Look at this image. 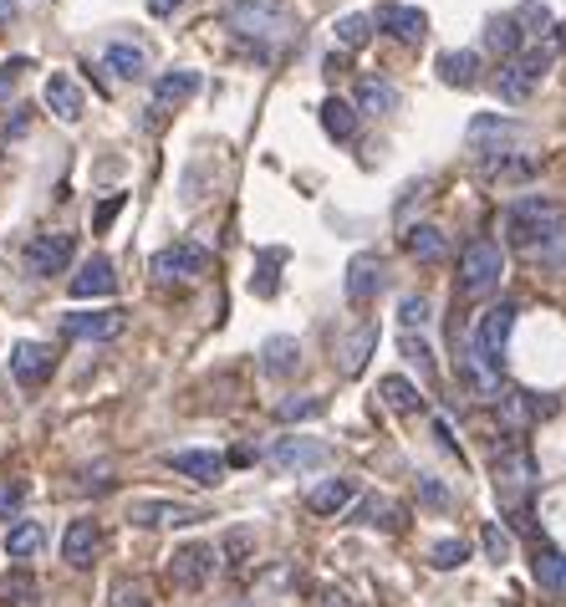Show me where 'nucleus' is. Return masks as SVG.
<instances>
[{
	"mask_svg": "<svg viewBox=\"0 0 566 607\" xmlns=\"http://www.w3.org/2000/svg\"><path fill=\"white\" fill-rule=\"evenodd\" d=\"M505 240L526 255L541 261H562L566 255V210L546 194H526L505 210Z\"/></svg>",
	"mask_w": 566,
	"mask_h": 607,
	"instance_id": "1",
	"label": "nucleus"
},
{
	"mask_svg": "<svg viewBox=\"0 0 566 607\" xmlns=\"http://www.w3.org/2000/svg\"><path fill=\"white\" fill-rule=\"evenodd\" d=\"M536 490V459L526 444H500L495 450V495L505 510H516V516H526V501H531Z\"/></svg>",
	"mask_w": 566,
	"mask_h": 607,
	"instance_id": "2",
	"label": "nucleus"
},
{
	"mask_svg": "<svg viewBox=\"0 0 566 607\" xmlns=\"http://www.w3.org/2000/svg\"><path fill=\"white\" fill-rule=\"evenodd\" d=\"M551 56H556V47H526L516 62H500V77H495L500 102H526V98H531L536 83L546 77Z\"/></svg>",
	"mask_w": 566,
	"mask_h": 607,
	"instance_id": "3",
	"label": "nucleus"
},
{
	"mask_svg": "<svg viewBox=\"0 0 566 607\" xmlns=\"http://www.w3.org/2000/svg\"><path fill=\"white\" fill-rule=\"evenodd\" d=\"M500 276H505V251H500L495 240H469L465 251H460V291L465 296L495 291Z\"/></svg>",
	"mask_w": 566,
	"mask_h": 607,
	"instance_id": "4",
	"label": "nucleus"
},
{
	"mask_svg": "<svg viewBox=\"0 0 566 607\" xmlns=\"http://www.w3.org/2000/svg\"><path fill=\"white\" fill-rule=\"evenodd\" d=\"M291 11H286V0H235L230 11H225V26L240 36H255V41H266V36H281Z\"/></svg>",
	"mask_w": 566,
	"mask_h": 607,
	"instance_id": "5",
	"label": "nucleus"
},
{
	"mask_svg": "<svg viewBox=\"0 0 566 607\" xmlns=\"http://www.w3.org/2000/svg\"><path fill=\"white\" fill-rule=\"evenodd\" d=\"M271 459V470H281V475H301V470H322L327 459H332V444L327 439H276L266 450Z\"/></svg>",
	"mask_w": 566,
	"mask_h": 607,
	"instance_id": "6",
	"label": "nucleus"
},
{
	"mask_svg": "<svg viewBox=\"0 0 566 607\" xmlns=\"http://www.w3.org/2000/svg\"><path fill=\"white\" fill-rule=\"evenodd\" d=\"M204 270H210V251L194 245V240H174V245H164L153 255V276L159 281H200Z\"/></svg>",
	"mask_w": 566,
	"mask_h": 607,
	"instance_id": "7",
	"label": "nucleus"
},
{
	"mask_svg": "<svg viewBox=\"0 0 566 607\" xmlns=\"http://www.w3.org/2000/svg\"><path fill=\"white\" fill-rule=\"evenodd\" d=\"M215 572H219V552H215V546H204V541H194V546H179V552L168 557V577H174V587L200 592Z\"/></svg>",
	"mask_w": 566,
	"mask_h": 607,
	"instance_id": "8",
	"label": "nucleus"
},
{
	"mask_svg": "<svg viewBox=\"0 0 566 607\" xmlns=\"http://www.w3.org/2000/svg\"><path fill=\"white\" fill-rule=\"evenodd\" d=\"M348 302L352 306H367V302H378L388 287V261L378 251H363V255H352V266H348Z\"/></svg>",
	"mask_w": 566,
	"mask_h": 607,
	"instance_id": "9",
	"label": "nucleus"
},
{
	"mask_svg": "<svg viewBox=\"0 0 566 607\" xmlns=\"http://www.w3.org/2000/svg\"><path fill=\"white\" fill-rule=\"evenodd\" d=\"M72 251H77V236H67V230L32 236V245H26V270L32 276H62L72 266Z\"/></svg>",
	"mask_w": 566,
	"mask_h": 607,
	"instance_id": "10",
	"label": "nucleus"
},
{
	"mask_svg": "<svg viewBox=\"0 0 566 607\" xmlns=\"http://www.w3.org/2000/svg\"><path fill=\"white\" fill-rule=\"evenodd\" d=\"M516 302H500V306H490L480 317V332H475V347H480L490 363H505V347H511V332H516Z\"/></svg>",
	"mask_w": 566,
	"mask_h": 607,
	"instance_id": "11",
	"label": "nucleus"
},
{
	"mask_svg": "<svg viewBox=\"0 0 566 607\" xmlns=\"http://www.w3.org/2000/svg\"><path fill=\"white\" fill-rule=\"evenodd\" d=\"M128 521L143 526V531H159V526H194V521H210V510L184 506V501H134V506H128Z\"/></svg>",
	"mask_w": 566,
	"mask_h": 607,
	"instance_id": "12",
	"label": "nucleus"
},
{
	"mask_svg": "<svg viewBox=\"0 0 566 607\" xmlns=\"http://www.w3.org/2000/svg\"><path fill=\"white\" fill-rule=\"evenodd\" d=\"M123 312L117 306H102V312H67L62 317V338L72 342H113L123 332Z\"/></svg>",
	"mask_w": 566,
	"mask_h": 607,
	"instance_id": "13",
	"label": "nucleus"
},
{
	"mask_svg": "<svg viewBox=\"0 0 566 607\" xmlns=\"http://www.w3.org/2000/svg\"><path fill=\"white\" fill-rule=\"evenodd\" d=\"M51 368H56V353H51L47 342H16L11 347V372H16V383H26V389L47 383Z\"/></svg>",
	"mask_w": 566,
	"mask_h": 607,
	"instance_id": "14",
	"label": "nucleus"
},
{
	"mask_svg": "<svg viewBox=\"0 0 566 607\" xmlns=\"http://www.w3.org/2000/svg\"><path fill=\"white\" fill-rule=\"evenodd\" d=\"M373 21H378L388 36H399V41H424V36H429V16H424L418 5H399V0L378 5Z\"/></svg>",
	"mask_w": 566,
	"mask_h": 607,
	"instance_id": "15",
	"label": "nucleus"
},
{
	"mask_svg": "<svg viewBox=\"0 0 566 607\" xmlns=\"http://www.w3.org/2000/svg\"><path fill=\"white\" fill-rule=\"evenodd\" d=\"M511 138H520V128L511 118H495V113H480V118L469 123V149L480 153L485 164L500 153V143H511Z\"/></svg>",
	"mask_w": 566,
	"mask_h": 607,
	"instance_id": "16",
	"label": "nucleus"
},
{
	"mask_svg": "<svg viewBox=\"0 0 566 607\" xmlns=\"http://www.w3.org/2000/svg\"><path fill=\"white\" fill-rule=\"evenodd\" d=\"M117 276H113V261L108 255H87L83 266H77V276H72V296L77 302H87V296H113Z\"/></svg>",
	"mask_w": 566,
	"mask_h": 607,
	"instance_id": "17",
	"label": "nucleus"
},
{
	"mask_svg": "<svg viewBox=\"0 0 566 607\" xmlns=\"http://www.w3.org/2000/svg\"><path fill=\"white\" fill-rule=\"evenodd\" d=\"M164 465L189 475V480H200V485H219L225 480V459L210 455V450H174V455H164Z\"/></svg>",
	"mask_w": 566,
	"mask_h": 607,
	"instance_id": "18",
	"label": "nucleus"
},
{
	"mask_svg": "<svg viewBox=\"0 0 566 607\" xmlns=\"http://www.w3.org/2000/svg\"><path fill=\"white\" fill-rule=\"evenodd\" d=\"M47 108L62 123H77V118H83V108H87V98H83V87L72 83L67 72H51V77H47Z\"/></svg>",
	"mask_w": 566,
	"mask_h": 607,
	"instance_id": "19",
	"label": "nucleus"
},
{
	"mask_svg": "<svg viewBox=\"0 0 566 607\" xmlns=\"http://www.w3.org/2000/svg\"><path fill=\"white\" fill-rule=\"evenodd\" d=\"M98 546H102L98 521H72L67 536H62V561H67V567H92Z\"/></svg>",
	"mask_w": 566,
	"mask_h": 607,
	"instance_id": "20",
	"label": "nucleus"
},
{
	"mask_svg": "<svg viewBox=\"0 0 566 607\" xmlns=\"http://www.w3.org/2000/svg\"><path fill=\"white\" fill-rule=\"evenodd\" d=\"M357 501V480H322V485H312V495H306V506L317 510V516H342V510Z\"/></svg>",
	"mask_w": 566,
	"mask_h": 607,
	"instance_id": "21",
	"label": "nucleus"
},
{
	"mask_svg": "<svg viewBox=\"0 0 566 607\" xmlns=\"http://www.w3.org/2000/svg\"><path fill=\"white\" fill-rule=\"evenodd\" d=\"M403 245H408V255H414L418 266H439V261L450 255V240H444L439 225H414V230L403 236Z\"/></svg>",
	"mask_w": 566,
	"mask_h": 607,
	"instance_id": "22",
	"label": "nucleus"
},
{
	"mask_svg": "<svg viewBox=\"0 0 566 607\" xmlns=\"http://www.w3.org/2000/svg\"><path fill=\"white\" fill-rule=\"evenodd\" d=\"M194 92H200V72L174 67L159 77V87H153V108H179V102H189Z\"/></svg>",
	"mask_w": 566,
	"mask_h": 607,
	"instance_id": "23",
	"label": "nucleus"
},
{
	"mask_svg": "<svg viewBox=\"0 0 566 607\" xmlns=\"http://www.w3.org/2000/svg\"><path fill=\"white\" fill-rule=\"evenodd\" d=\"M108 67H113L123 83H143V77H149V51L134 47V41H113V47H108Z\"/></svg>",
	"mask_w": 566,
	"mask_h": 607,
	"instance_id": "24",
	"label": "nucleus"
},
{
	"mask_svg": "<svg viewBox=\"0 0 566 607\" xmlns=\"http://www.w3.org/2000/svg\"><path fill=\"white\" fill-rule=\"evenodd\" d=\"M485 41H490V51L505 56V62H516L520 51H526V31H520L516 16H495L490 21V31H485Z\"/></svg>",
	"mask_w": 566,
	"mask_h": 607,
	"instance_id": "25",
	"label": "nucleus"
},
{
	"mask_svg": "<svg viewBox=\"0 0 566 607\" xmlns=\"http://www.w3.org/2000/svg\"><path fill=\"white\" fill-rule=\"evenodd\" d=\"M261 368L271 372V378H286V372L301 368V342L297 338H271L266 347H261Z\"/></svg>",
	"mask_w": 566,
	"mask_h": 607,
	"instance_id": "26",
	"label": "nucleus"
},
{
	"mask_svg": "<svg viewBox=\"0 0 566 607\" xmlns=\"http://www.w3.org/2000/svg\"><path fill=\"white\" fill-rule=\"evenodd\" d=\"M322 128H327V138H337V143H352V134H357V108L342 98H327L322 102Z\"/></svg>",
	"mask_w": 566,
	"mask_h": 607,
	"instance_id": "27",
	"label": "nucleus"
},
{
	"mask_svg": "<svg viewBox=\"0 0 566 607\" xmlns=\"http://www.w3.org/2000/svg\"><path fill=\"white\" fill-rule=\"evenodd\" d=\"M378 399H383L393 414H418L424 408V399H418V389L408 383V378H399V372H388V378H378Z\"/></svg>",
	"mask_w": 566,
	"mask_h": 607,
	"instance_id": "28",
	"label": "nucleus"
},
{
	"mask_svg": "<svg viewBox=\"0 0 566 607\" xmlns=\"http://www.w3.org/2000/svg\"><path fill=\"white\" fill-rule=\"evenodd\" d=\"M41 546H47V531H41L36 521H16L11 531H5V557H11V561L36 557Z\"/></svg>",
	"mask_w": 566,
	"mask_h": 607,
	"instance_id": "29",
	"label": "nucleus"
},
{
	"mask_svg": "<svg viewBox=\"0 0 566 607\" xmlns=\"http://www.w3.org/2000/svg\"><path fill=\"white\" fill-rule=\"evenodd\" d=\"M393 108H399V87H393V83H378V77H367V83L357 87V113L378 118V113H393Z\"/></svg>",
	"mask_w": 566,
	"mask_h": 607,
	"instance_id": "30",
	"label": "nucleus"
},
{
	"mask_svg": "<svg viewBox=\"0 0 566 607\" xmlns=\"http://www.w3.org/2000/svg\"><path fill=\"white\" fill-rule=\"evenodd\" d=\"M475 72H480V51H444V56H439V77H444V83L450 87H469L475 83Z\"/></svg>",
	"mask_w": 566,
	"mask_h": 607,
	"instance_id": "31",
	"label": "nucleus"
},
{
	"mask_svg": "<svg viewBox=\"0 0 566 607\" xmlns=\"http://www.w3.org/2000/svg\"><path fill=\"white\" fill-rule=\"evenodd\" d=\"M281 261L286 255L281 251H261L255 255V276H250V291H255V296H276V291H281V276H276V270H281Z\"/></svg>",
	"mask_w": 566,
	"mask_h": 607,
	"instance_id": "32",
	"label": "nucleus"
},
{
	"mask_svg": "<svg viewBox=\"0 0 566 607\" xmlns=\"http://www.w3.org/2000/svg\"><path fill=\"white\" fill-rule=\"evenodd\" d=\"M357 521H363V526H383V531H399V526H403V506H399V501H388V495H367L363 510H357Z\"/></svg>",
	"mask_w": 566,
	"mask_h": 607,
	"instance_id": "33",
	"label": "nucleus"
},
{
	"mask_svg": "<svg viewBox=\"0 0 566 607\" xmlns=\"http://www.w3.org/2000/svg\"><path fill=\"white\" fill-rule=\"evenodd\" d=\"M536 582L546 592H566V557H556L551 546H536Z\"/></svg>",
	"mask_w": 566,
	"mask_h": 607,
	"instance_id": "34",
	"label": "nucleus"
},
{
	"mask_svg": "<svg viewBox=\"0 0 566 607\" xmlns=\"http://www.w3.org/2000/svg\"><path fill=\"white\" fill-rule=\"evenodd\" d=\"M373 347H378V332H373V327H363V332H357V338H348L342 342V347H337V357H342V372H363V363H367V353H373Z\"/></svg>",
	"mask_w": 566,
	"mask_h": 607,
	"instance_id": "35",
	"label": "nucleus"
},
{
	"mask_svg": "<svg viewBox=\"0 0 566 607\" xmlns=\"http://www.w3.org/2000/svg\"><path fill=\"white\" fill-rule=\"evenodd\" d=\"M322 414H327V404H322V399H312V393H306V399H281V404H276V419H281V423L322 419Z\"/></svg>",
	"mask_w": 566,
	"mask_h": 607,
	"instance_id": "36",
	"label": "nucleus"
},
{
	"mask_svg": "<svg viewBox=\"0 0 566 607\" xmlns=\"http://www.w3.org/2000/svg\"><path fill=\"white\" fill-rule=\"evenodd\" d=\"M373 26H378L373 16H342V21H337V41H342V51L367 47V36H373Z\"/></svg>",
	"mask_w": 566,
	"mask_h": 607,
	"instance_id": "37",
	"label": "nucleus"
},
{
	"mask_svg": "<svg viewBox=\"0 0 566 607\" xmlns=\"http://www.w3.org/2000/svg\"><path fill=\"white\" fill-rule=\"evenodd\" d=\"M429 557H433V567H439V572H454V567L469 557V546L460 536H444V541H433V546H429Z\"/></svg>",
	"mask_w": 566,
	"mask_h": 607,
	"instance_id": "38",
	"label": "nucleus"
},
{
	"mask_svg": "<svg viewBox=\"0 0 566 607\" xmlns=\"http://www.w3.org/2000/svg\"><path fill=\"white\" fill-rule=\"evenodd\" d=\"M429 296H403L399 302V321L403 327H408V332H414V327H429Z\"/></svg>",
	"mask_w": 566,
	"mask_h": 607,
	"instance_id": "39",
	"label": "nucleus"
},
{
	"mask_svg": "<svg viewBox=\"0 0 566 607\" xmlns=\"http://www.w3.org/2000/svg\"><path fill=\"white\" fill-rule=\"evenodd\" d=\"M418 501L429 510H450V490H444V480H433V475H418Z\"/></svg>",
	"mask_w": 566,
	"mask_h": 607,
	"instance_id": "40",
	"label": "nucleus"
},
{
	"mask_svg": "<svg viewBox=\"0 0 566 607\" xmlns=\"http://www.w3.org/2000/svg\"><path fill=\"white\" fill-rule=\"evenodd\" d=\"M21 506H26V485L21 480H0V521L21 516Z\"/></svg>",
	"mask_w": 566,
	"mask_h": 607,
	"instance_id": "41",
	"label": "nucleus"
},
{
	"mask_svg": "<svg viewBox=\"0 0 566 607\" xmlns=\"http://www.w3.org/2000/svg\"><path fill=\"white\" fill-rule=\"evenodd\" d=\"M403 357H414L418 372H424V378H433V353H429V342H424V338L403 332Z\"/></svg>",
	"mask_w": 566,
	"mask_h": 607,
	"instance_id": "42",
	"label": "nucleus"
},
{
	"mask_svg": "<svg viewBox=\"0 0 566 607\" xmlns=\"http://www.w3.org/2000/svg\"><path fill=\"white\" fill-rule=\"evenodd\" d=\"M480 541H485V557H490V561H505V557H511V536H505L495 521L480 531Z\"/></svg>",
	"mask_w": 566,
	"mask_h": 607,
	"instance_id": "43",
	"label": "nucleus"
},
{
	"mask_svg": "<svg viewBox=\"0 0 566 607\" xmlns=\"http://www.w3.org/2000/svg\"><path fill=\"white\" fill-rule=\"evenodd\" d=\"M117 210H123V194H113V200H102V210L98 215H92V230H108V225H113V215Z\"/></svg>",
	"mask_w": 566,
	"mask_h": 607,
	"instance_id": "44",
	"label": "nucleus"
},
{
	"mask_svg": "<svg viewBox=\"0 0 566 607\" xmlns=\"http://www.w3.org/2000/svg\"><path fill=\"white\" fill-rule=\"evenodd\" d=\"M433 439L450 450V455H460V439H454V429H450V419H433Z\"/></svg>",
	"mask_w": 566,
	"mask_h": 607,
	"instance_id": "45",
	"label": "nucleus"
},
{
	"mask_svg": "<svg viewBox=\"0 0 566 607\" xmlns=\"http://www.w3.org/2000/svg\"><path fill=\"white\" fill-rule=\"evenodd\" d=\"M26 67V62H11V67H0V102L11 98V87H16V72Z\"/></svg>",
	"mask_w": 566,
	"mask_h": 607,
	"instance_id": "46",
	"label": "nucleus"
},
{
	"mask_svg": "<svg viewBox=\"0 0 566 607\" xmlns=\"http://www.w3.org/2000/svg\"><path fill=\"white\" fill-rule=\"evenodd\" d=\"M5 597H32V582H26V577H5Z\"/></svg>",
	"mask_w": 566,
	"mask_h": 607,
	"instance_id": "47",
	"label": "nucleus"
},
{
	"mask_svg": "<svg viewBox=\"0 0 566 607\" xmlns=\"http://www.w3.org/2000/svg\"><path fill=\"white\" fill-rule=\"evenodd\" d=\"M117 607H149V597H143V592H128V587H117Z\"/></svg>",
	"mask_w": 566,
	"mask_h": 607,
	"instance_id": "48",
	"label": "nucleus"
},
{
	"mask_svg": "<svg viewBox=\"0 0 566 607\" xmlns=\"http://www.w3.org/2000/svg\"><path fill=\"white\" fill-rule=\"evenodd\" d=\"M179 5H184V0H149V11H153V16H174Z\"/></svg>",
	"mask_w": 566,
	"mask_h": 607,
	"instance_id": "49",
	"label": "nucleus"
},
{
	"mask_svg": "<svg viewBox=\"0 0 566 607\" xmlns=\"http://www.w3.org/2000/svg\"><path fill=\"white\" fill-rule=\"evenodd\" d=\"M327 607H348V597H337V592H327Z\"/></svg>",
	"mask_w": 566,
	"mask_h": 607,
	"instance_id": "50",
	"label": "nucleus"
},
{
	"mask_svg": "<svg viewBox=\"0 0 566 607\" xmlns=\"http://www.w3.org/2000/svg\"><path fill=\"white\" fill-rule=\"evenodd\" d=\"M0 21H11V0H0Z\"/></svg>",
	"mask_w": 566,
	"mask_h": 607,
	"instance_id": "51",
	"label": "nucleus"
}]
</instances>
